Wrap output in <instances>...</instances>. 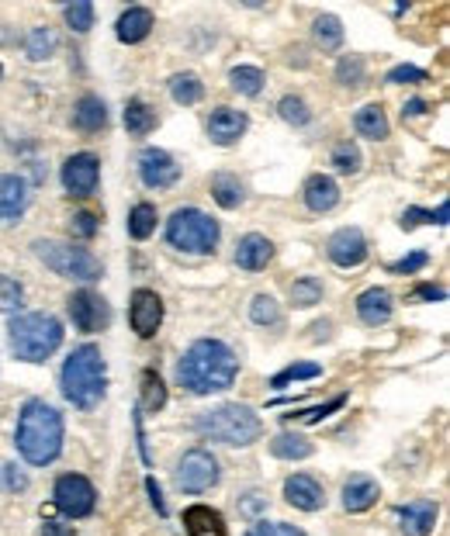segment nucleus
Wrapping results in <instances>:
<instances>
[{"label":"nucleus","mask_w":450,"mask_h":536,"mask_svg":"<svg viewBox=\"0 0 450 536\" xmlns=\"http://www.w3.org/2000/svg\"><path fill=\"white\" fill-rule=\"evenodd\" d=\"M239 374V360L236 353L219 343V339H198L177 367V380L191 391V395H212V391H225L232 388V380Z\"/></svg>","instance_id":"1"},{"label":"nucleus","mask_w":450,"mask_h":536,"mask_svg":"<svg viewBox=\"0 0 450 536\" xmlns=\"http://www.w3.org/2000/svg\"><path fill=\"white\" fill-rule=\"evenodd\" d=\"M18 450L28 464L45 468L59 457L63 450V415L45 402H28L22 408V419H18Z\"/></svg>","instance_id":"2"},{"label":"nucleus","mask_w":450,"mask_h":536,"mask_svg":"<svg viewBox=\"0 0 450 536\" xmlns=\"http://www.w3.org/2000/svg\"><path fill=\"white\" fill-rule=\"evenodd\" d=\"M59 388L67 395V402H73L76 408H94V405L104 398V388H108V371H104V357L97 346H80L73 350L69 360L63 363V374H59Z\"/></svg>","instance_id":"3"},{"label":"nucleus","mask_w":450,"mask_h":536,"mask_svg":"<svg viewBox=\"0 0 450 536\" xmlns=\"http://www.w3.org/2000/svg\"><path fill=\"white\" fill-rule=\"evenodd\" d=\"M194 425H198L202 436L215 440V443H225V447H249L264 436L260 415L247 405H219L212 412H202Z\"/></svg>","instance_id":"4"},{"label":"nucleus","mask_w":450,"mask_h":536,"mask_svg":"<svg viewBox=\"0 0 450 536\" xmlns=\"http://www.w3.org/2000/svg\"><path fill=\"white\" fill-rule=\"evenodd\" d=\"M7 333H11V350H14V357L28 360V363H42V360L52 357V353L59 350V343H63V326H59V318L42 315V312L18 315V318L7 326Z\"/></svg>","instance_id":"5"},{"label":"nucleus","mask_w":450,"mask_h":536,"mask_svg":"<svg viewBox=\"0 0 450 536\" xmlns=\"http://www.w3.org/2000/svg\"><path fill=\"white\" fill-rule=\"evenodd\" d=\"M32 249H35V256L42 260L45 267L56 270L59 277H69V281H97L101 277V260L90 249L59 243V239H35Z\"/></svg>","instance_id":"6"},{"label":"nucleus","mask_w":450,"mask_h":536,"mask_svg":"<svg viewBox=\"0 0 450 536\" xmlns=\"http://www.w3.org/2000/svg\"><path fill=\"white\" fill-rule=\"evenodd\" d=\"M166 239L184 253H212L219 246V222L198 208H180L166 222Z\"/></svg>","instance_id":"7"},{"label":"nucleus","mask_w":450,"mask_h":536,"mask_svg":"<svg viewBox=\"0 0 450 536\" xmlns=\"http://www.w3.org/2000/svg\"><path fill=\"white\" fill-rule=\"evenodd\" d=\"M219 481V460L208 450H191L177 464V488L187 495H202Z\"/></svg>","instance_id":"8"},{"label":"nucleus","mask_w":450,"mask_h":536,"mask_svg":"<svg viewBox=\"0 0 450 536\" xmlns=\"http://www.w3.org/2000/svg\"><path fill=\"white\" fill-rule=\"evenodd\" d=\"M56 505L63 509L67 515L73 519H84V515L94 513V502H97V492H94V485H90L84 474H63L59 481H56Z\"/></svg>","instance_id":"9"},{"label":"nucleus","mask_w":450,"mask_h":536,"mask_svg":"<svg viewBox=\"0 0 450 536\" xmlns=\"http://www.w3.org/2000/svg\"><path fill=\"white\" fill-rule=\"evenodd\" d=\"M67 308H69L73 326H76L80 333H101V329H108V322H112L108 301H104L101 294H94V290H76V294L69 298Z\"/></svg>","instance_id":"10"},{"label":"nucleus","mask_w":450,"mask_h":536,"mask_svg":"<svg viewBox=\"0 0 450 536\" xmlns=\"http://www.w3.org/2000/svg\"><path fill=\"white\" fill-rule=\"evenodd\" d=\"M97 177H101V163L90 153H80V156H69L63 163V187H67L73 198H87L97 187Z\"/></svg>","instance_id":"11"},{"label":"nucleus","mask_w":450,"mask_h":536,"mask_svg":"<svg viewBox=\"0 0 450 536\" xmlns=\"http://www.w3.org/2000/svg\"><path fill=\"white\" fill-rule=\"evenodd\" d=\"M129 322H132V329L142 339H149V335H157L159 322H163V301H159L157 290H135L132 294V305H129Z\"/></svg>","instance_id":"12"},{"label":"nucleus","mask_w":450,"mask_h":536,"mask_svg":"<svg viewBox=\"0 0 450 536\" xmlns=\"http://www.w3.org/2000/svg\"><path fill=\"white\" fill-rule=\"evenodd\" d=\"M329 260L337 264V267H360L364 260H367V239H364V232L360 228H339L333 232V239H329Z\"/></svg>","instance_id":"13"},{"label":"nucleus","mask_w":450,"mask_h":536,"mask_svg":"<svg viewBox=\"0 0 450 536\" xmlns=\"http://www.w3.org/2000/svg\"><path fill=\"white\" fill-rule=\"evenodd\" d=\"M139 174H142V183L146 187H170L174 180L180 177V166L174 159L166 156L163 149H146L142 156H139Z\"/></svg>","instance_id":"14"},{"label":"nucleus","mask_w":450,"mask_h":536,"mask_svg":"<svg viewBox=\"0 0 450 536\" xmlns=\"http://www.w3.org/2000/svg\"><path fill=\"white\" fill-rule=\"evenodd\" d=\"M284 498L292 502L294 509H302V513H315V509H322L326 492H322V485L315 481L312 474H294V478L284 481Z\"/></svg>","instance_id":"15"},{"label":"nucleus","mask_w":450,"mask_h":536,"mask_svg":"<svg viewBox=\"0 0 450 536\" xmlns=\"http://www.w3.org/2000/svg\"><path fill=\"white\" fill-rule=\"evenodd\" d=\"M28 208V183L14 174L0 177V225L18 222Z\"/></svg>","instance_id":"16"},{"label":"nucleus","mask_w":450,"mask_h":536,"mask_svg":"<svg viewBox=\"0 0 450 536\" xmlns=\"http://www.w3.org/2000/svg\"><path fill=\"white\" fill-rule=\"evenodd\" d=\"M247 114L236 112V108H215L212 118H208V135H212V142H219V146H232L239 135L247 132Z\"/></svg>","instance_id":"17"},{"label":"nucleus","mask_w":450,"mask_h":536,"mask_svg":"<svg viewBox=\"0 0 450 536\" xmlns=\"http://www.w3.org/2000/svg\"><path fill=\"white\" fill-rule=\"evenodd\" d=\"M378 498H382V488H378V481L367 478V474H354V478L343 485V509H346V513H367Z\"/></svg>","instance_id":"18"},{"label":"nucleus","mask_w":450,"mask_h":536,"mask_svg":"<svg viewBox=\"0 0 450 536\" xmlns=\"http://www.w3.org/2000/svg\"><path fill=\"white\" fill-rule=\"evenodd\" d=\"M399 519H402V530L409 536H429L433 526H436V502L416 498V502L399 509Z\"/></svg>","instance_id":"19"},{"label":"nucleus","mask_w":450,"mask_h":536,"mask_svg":"<svg viewBox=\"0 0 450 536\" xmlns=\"http://www.w3.org/2000/svg\"><path fill=\"white\" fill-rule=\"evenodd\" d=\"M357 315L367 326H384L392 318V294L384 288H371L357 298Z\"/></svg>","instance_id":"20"},{"label":"nucleus","mask_w":450,"mask_h":536,"mask_svg":"<svg viewBox=\"0 0 450 536\" xmlns=\"http://www.w3.org/2000/svg\"><path fill=\"white\" fill-rule=\"evenodd\" d=\"M270 256H274V246H270L267 236H243L239 239V246H236V264L243 270H264L270 264Z\"/></svg>","instance_id":"21"},{"label":"nucleus","mask_w":450,"mask_h":536,"mask_svg":"<svg viewBox=\"0 0 450 536\" xmlns=\"http://www.w3.org/2000/svg\"><path fill=\"white\" fill-rule=\"evenodd\" d=\"M305 204L319 211V215H326V211H333L339 204V187L333 177H322V174H315L309 183H305Z\"/></svg>","instance_id":"22"},{"label":"nucleus","mask_w":450,"mask_h":536,"mask_svg":"<svg viewBox=\"0 0 450 536\" xmlns=\"http://www.w3.org/2000/svg\"><path fill=\"white\" fill-rule=\"evenodd\" d=\"M184 530L187 536H225V519L208 505H191L184 513Z\"/></svg>","instance_id":"23"},{"label":"nucleus","mask_w":450,"mask_h":536,"mask_svg":"<svg viewBox=\"0 0 450 536\" xmlns=\"http://www.w3.org/2000/svg\"><path fill=\"white\" fill-rule=\"evenodd\" d=\"M153 31V11H146V7H129L122 18H118V39L122 42H142L146 35Z\"/></svg>","instance_id":"24"},{"label":"nucleus","mask_w":450,"mask_h":536,"mask_svg":"<svg viewBox=\"0 0 450 536\" xmlns=\"http://www.w3.org/2000/svg\"><path fill=\"white\" fill-rule=\"evenodd\" d=\"M73 121H76L80 132H101V129L108 125V108H104V101H101V97H84V101L76 104V112H73Z\"/></svg>","instance_id":"25"},{"label":"nucleus","mask_w":450,"mask_h":536,"mask_svg":"<svg viewBox=\"0 0 450 536\" xmlns=\"http://www.w3.org/2000/svg\"><path fill=\"white\" fill-rule=\"evenodd\" d=\"M270 453L281 457V460H305V457H312V443L298 433H281V436H274Z\"/></svg>","instance_id":"26"},{"label":"nucleus","mask_w":450,"mask_h":536,"mask_svg":"<svg viewBox=\"0 0 450 536\" xmlns=\"http://www.w3.org/2000/svg\"><path fill=\"white\" fill-rule=\"evenodd\" d=\"M125 129H129V135H135V138L149 135L157 129V112H153L149 104H142V101H129V108H125Z\"/></svg>","instance_id":"27"},{"label":"nucleus","mask_w":450,"mask_h":536,"mask_svg":"<svg viewBox=\"0 0 450 536\" xmlns=\"http://www.w3.org/2000/svg\"><path fill=\"white\" fill-rule=\"evenodd\" d=\"M354 125H357V132L364 135V138H374V142L388 135V118H384V112L378 108V104L360 108L357 118H354Z\"/></svg>","instance_id":"28"},{"label":"nucleus","mask_w":450,"mask_h":536,"mask_svg":"<svg viewBox=\"0 0 450 536\" xmlns=\"http://www.w3.org/2000/svg\"><path fill=\"white\" fill-rule=\"evenodd\" d=\"M212 194H215V201L222 204L225 211H232V208L243 204V183L232 177V174H219V177L212 180Z\"/></svg>","instance_id":"29"},{"label":"nucleus","mask_w":450,"mask_h":536,"mask_svg":"<svg viewBox=\"0 0 450 536\" xmlns=\"http://www.w3.org/2000/svg\"><path fill=\"white\" fill-rule=\"evenodd\" d=\"M170 94H174L177 104H198L204 97V87L194 73H177V76L170 80Z\"/></svg>","instance_id":"30"},{"label":"nucleus","mask_w":450,"mask_h":536,"mask_svg":"<svg viewBox=\"0 0 450 536\" xmlns=\"http://www.w3.org/2000/svg\"><path fill=\"white\" fill-rule=\"evenodd\" d=\"M315 42L322 45L326 52H333V49H339L343 45V24H339V18H333V14H322V18H315Z\"/></svg>","instance_id":"31"},{"label":"nucleus","mask_w":450,"mask_h":536,"mask_svg":"<svg viewBox=\"0 0 450 536\" xmlns=\"http://www.w3.org/2000/svg\"><path fill=\"white\" fill-rule=\"evenodd\" d=\"M129 232L132 239H149L157 232V208L153 204H135L129 215Z\"/></svg>","instance_id":"32"},{"label":"nucleus","mask_w":450,"mask_h":536,"mask_svg":"<svg viewBox=\"0 0 450 536\" xmlns=\"http://www.w3.org/2000/svg\"><path fill=\"white\" fill-rule=\"evenodd\" d=\"M229 80H232V90H239V94H247V97H256V94L264 90V73L256 67H236Z\"/></svg>","instance_id":"33"},{"label":"nucleus","mask_w":450,"mask_h":536,"mask_svg":"<svg viewBox=\"0 0 450 536\" xmlns=\"http://www.w3.org/2000/svg\"><path fill=\"white\" fill-rule=\"evenodd\" d=\"M319 298H322V284L315 277H302V281L292 284L294 308H312V305H319Z\"/></svg>","instance_id":"34"},{"label":"nucleus","mask_w":450,"mask_h":536,"mask_svg":"<svg viewBox=\"0 0 450 536\" xmlns=\"http://www.w3.org/2000/svg\"><path fill=\"white\" fill-rule=\"evenodd\" d=\"M163 405H166V388H163V380H159L153 371H146V374H142V408L157 412Z\"/></svg>","instance_id":"35"},{"label":"nucleus","mask_w":450,"mask_h":536,"mask_svg":"<svg viewBox=\"0 0 450 536\" xmlns=\"http://www.w3.org/2000/svg\"><path fill=\"white\" fill-rule=\"evenodd\" d=\"M52 49H56V35L49 28H32V35H28V59L42 63V59L52 56Z\"/></svg>","instance_id":"36"},{"label":"nucleus","mask_w":450,"mask_h":536,"mask_svg":"<svg viewBox=\"0 0 450 536\" xmlns=\"http://www.w3.org/2000/svg\"><path fill=\"white\" fill-rule=\"evenodd\" d=\"M249 318L260 322V326H274L281 318V308H277V301L270 294H256L253 305H249Z\"/></svg>","instance_id":"37"},{"label":"nucleus","mask_w":450,"mask_h":536,"mask_svg":"<svg viewBox=\"0 0 450 536\" xmlns=\"http://www.w3.org/2000/svg\"><path fill=\"white\" fill-rule=\"evenodd\" d=\"M319 374H322V367H315V363H292V367H284L277 378L270 380V388H284L292 380H312Z\"/></svg>","instance_id":"38"},{"label":"nucleus","mask_w":450,"mask_h":536,"mask_svg":"<svg viewBox=\"0 0 450 536\" xmlns=\"http://www.w3.org/2000/svg\"><path fill=\"white\" fill-rule=\"evenodd\" d=\"M333 166H337L339 174H357L360 170V149L354 142H339L337 149H333Z\"/></svg>","instance_id":"39"},{"label":"nucleus","mask_w":450,"mask_h":536,"mask_svg":"<svg viewBox=\"0 0 450 536\" xmlns=\"http://www.w3.org/2000/svg\"><path fill=\"white\" fill-rule=\"evenodd\" d=\"M24 301V290L14 277H0V312H14L22 308Z\"/></svg>","instance_id":"40"},{"label":"nucleus","mask_w":450,"mask_h":536,"mask_svg":"<svg viewBox=\"0 0 450 536\" xmlns=\"http://www.w3.org/2000/svg\"><path fill=\"white\" fill-rule=\"evenodd\" d=\"M277 112H281V118H284L288 125H309V118H312L302 97H284V101L277 104Z\"/></svg>","instance_id":"41"},{"label":"nucleus","mask_w":450,"mask_h":536,"mask_svg":"<svg viewBox=\"0 0 450 536\" xmlns=\"http://www.w3.org/2000/svg\"><path fill=\"white\" fill-rule=\"evenodd\" d=\"M67 24L73 31H90L94 28V7H90L87 0H80V4H69L67 7Z\"/></svg>","instance_id":"42"},{"label":"nucleus","mask_w":450,"mask_h":536,"mask_svg":"<svg viewBox=\"0 0 450 536\" xmlns=\"http://www.w3.org/2000/svg\"><path fill=\"white\" fill-rule=\"evenodd\" d=\"M247 536H305V533L288 526V523H256Z\"/></svg>","instance_id":"43"},{"label":"nucleus","mask_w":450,"mask_h":536,"mask_svg":"<svg viewBox=\"0 0 450 536\" xmlns=\"http://www.w3.org/2000/svg\"><path fill=\"white\" fill-rule=\"evenodd\" d=\"M339 84H346V87H360V76H364V63L360 59H343L339 63Z\"/></svg>","instance_id":"44"},{"label":"nucleus","mask_w":450,"mask_h":536,"mask_svg":"<svg viewBox=\"0 0 450 536\" xmlns=\"http://www.w3.org/2000/svg\"><path fill=\"white\" fill-rule=\"evenodd\" d=\"M388 84H423L427 80V73L423 69H416V67H395L388 76H384Z\"/></svg>","instance_id":"45"},{"label":"nucleus","mask_w":450,"mask_h":536,"mask_svg":"<svg viewBox=\"0 0 450 536\" xmlns=\"http://www.w3.org/2000/svg\"><path fill=\"white\" fill-rule=\"evenodd\" d=\"M427 264H429L427 253H409L399 264H392V270H395V273H416V270H423Z\"/></svg>","instance_id":"46"},{"label":"nucleus","mask_w":450,"mask_h":536,"mask_svg":"<svg viewBox=\"0 0 450 536\" xmlns=\"http://www.w3.org/2000/svg\"><path fill=\"white\" fill-rule=\"evenodd\" d=\"M69 225H73V232H76V236H84V239H90V236L97 232V219H94L90 211H80V215H76Z\"/></svg>","instance_id":"47"},{"label":"nucleus","mask_w":450,"mask_h":536,"mask_svg":"<svg viewBox=\"0 0 450 536\" xmlns=\"http://www.w3.org/2000/svg\"><path fill=\"white\" fill-rule=\"evenodd\" d=\"M423 222H433V211H419V208H409V211L402 215L405 228H416V225H423Z\"/></svg>","instance_id":"48"},{"label":"nucleus","mask_w":450,"mask_h":536,"mask_svg":"<svg viewBox=\"0 0 450 536\" xmlns=\"http://www.w3.org/2000/svg\"><path fill=\"white\" fill-rule=\"evenodd\" d=\"M339 405H343V398H333V402L322 405V408H312V412H305V415H302V423H319V419H326V415H329L333 408H339Z\"/></svg>","instance_id":"49"},{"label":"nucleus","mask_w":450,"mask_h":536,"mask_svg":"<svg viewBox=\"0 0 450 536\" xmlns=\"http://www.w3.org/2000/svg\"><path fill=\"white\" fill-rule=\"evenodd\" d=\"M7 488L11 492H22V488H28V478L18 474V468H7Z\"/></svg>","instance_id":"50"},{"label":"nucleus","mask_w":450,"mask_h":536,"mask_svg":"<svg viewBox=\"0 0 450 536\" xmlns=\"http://www.w3.org/2000/svg\"><path fill=\"white\" fill-rule=\"evenodd\" d=\"M42 536H73V526H63V523H45Z\"/></svg>","instance_id":"51"},{"label":"nucleus","mask_w":450,"mask_h":536,"mask_svg":"<svg viewBox=\"0 0 450 536\" xmlns=\"http://www.w3.org/2000/svg\"><path fill=\"white\" fill-rule=\"evenodd\" d=\"M146 488H149V495H153V505H157V513L163 515V513H166V505H163V495H159V485L153 481V478H149V481H146Z\"/></svg>","instance_id":"52"},{"label":"nucleus","mask_w":450,"mask_h":536,"mask_svg":"<svg viewBox=\"0 0 450 536\" xmlns=\"http://www.w3.org/2000/svg\"><path fill=\"white\" fill-rule=\"evenodd\" d=\"M419 298H444V288H433V284H419Z\"/></svg>","instance_id":"53"},{"label":"nucleus","mask_w":450,"mask_h":536,"mask_svg":"<svg viewBox=\"0 0 450 536\" xmlns=\"http://www.w3.org/2000/svg\"><path fill=\"white\" fill-rule=\"evenodd\" d=\"M423 112H427V104H423V101H412V104L405 108V114H423Z\"/></svg>","instance_id":"54"},{"label":"nucleus","mask_w":450,"mask_h":536,"mask_svg":"<svg viewBox=\"0 0 450 536\" xmlns=\"http://www.w3.org/2000/svg\"><path fill=\"white\" fill-rule=\"evenodd\" d=\"M0 76H4V69H0Z\"/></svg>","instance_id":"55"}]
</instances>
